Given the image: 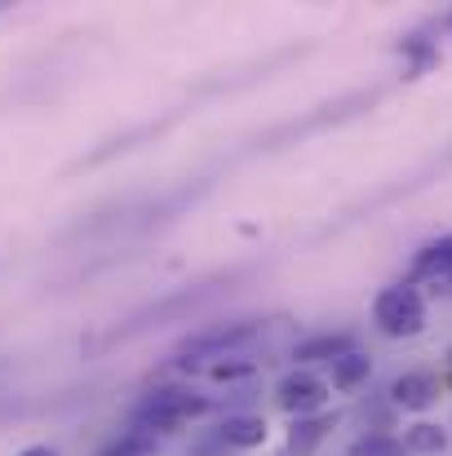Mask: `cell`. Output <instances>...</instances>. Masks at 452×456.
<instances>
[{
  "label": "cell",
  "mask_w": 452,
  "mask_h": 456,
  "mask_svg": "<svg viewBox=\"0 0 452 456\" xmlns=\"http://www.w3.org/2000/svg\"><path fill=\"white\" fill-rule=\"evenodd\" d=\"M213 403L204 399V395H195V390H151L143 395V403L134 408V426L129 430H143V435H173V430H182L186 421H195V417H204Z\"/></svg>",
  "instance_id": "cell-1"
},
{
  "label": "cell",
  "mask_w": 452,
  "mask_h": 456,
  "mask_svg": "<svg viewBox=\"0 0 452 456\" xmlns=\"http://www.w3.org/2000/svg\"><path fill=\"white\" fill-rule=\"evenodd\" d=\"M373 323L386 337H417L426 328V302H422V293L413 284L382 289L377 302H373Z\"/></svg>",
  "instance_id": "cell-2"
},
{
  "label": "cell",
  "mask_w": 452,
  "mask_h": 456,
  "mask_svg": "<svg viewBox=\"0 0 452 456\" xmlns=\"http://www.w3.org/2000/svg\"><path fill=\"white\" fill-rule=\"evenodd\" d=\"M328 395H333V386L324 381V377H315V372H289L280 386H275V403L289 412V417H319V408L328 403Z\"/></svg>",
  "instance_id": "cell-3"
},
{
  "label": "cell",
  "mask_w": 452,
  "mask_h": 456,
  "mask_svg": "<svg viewBox=\"0 0 452 456\" xmlns=\"http://www.w3.org/2000/svg\"><path fill=\"white\" fill-rule=\"evenodd\" d=\"M262 323L253 319H240V323H218V328H204V332H191L182 341V354H209V359H222L231 346H244L249 337H258Z\"/></svg>",
  "instance_id": "cell-4"
},
{
  "label": "cell",
  "mask_w": 452,
  "mask_h": 456,
  "mask_svg": "<svg viewBox=\"0 0 452 456\" xmlns=\"http://www.w3.org/2000/svg\"><path fill=\"white\" fill-rule=\"evenodd\" d=\"M390 399H395L404 412H431V408L440 403V381H435L431 372H404V377H395Z\"/></svg>",
  "instance_id": "cell-5"
},
{
  "label": "cell",
  "mask_w": 452,
  "mask_h": 456,
  "mask_svg": "<svg viewBox=\"0 0 452 456\" xmlns=\"http://www.w3.org/2000/svg\"><path fill=\"white\" fill-rule=\"evenodd\" d=\"M350 350H355V337H350V332H319V337L298 341L293 359H298V363H337V359L350 354Z\"/></svg>",
  "instance_id": "cell-6"
},
{
  "label": "cell",
  "mask_w": 452,
  "mask_h": 456,
  "mask_svg": "<svg viewBox=\"0 0 452 456\" xmlns=\"http://www.w3.org/2000/svg\"><path fill=\"white\" fill-rule=\"evenodd\" d=\"M337 426V412H319V417H298L293 430H289V444H284V456H310L319 448V439Z\"/></svg>",
  "instance_id": "cell-7"
},
{
  "label": "cell",
  "mask_w": 452,
  "mask_h": 456,
  "mask_svg": "<svg viewBox=\"0 0 452 456\" xmlns=\"http://www.w3.org/2000/svg\"><path fill=\"white\" fill-rule=\"evenodd\" d=\"M218 439L226 448H262L267 444V421L262 417H226Z\"/></svg>",
  "instance_id": "cell-8"
},
{
  "label": "cell",
  "mask_w": 452,
  "mask_h": 456,
  "mask_svg": "<svg viewBox=\"0 0 452 456\" xmlns=\"http://www.w3.org/2000/svg\"><path fill=\"white\" fill-rule=\"evenodd\" d=\"M444 275H452V235L426 244L413 262V280H444Z\"/></svg>",
  "instance_id": "cell-9"
},
{
  "label": "cell",
  "mask_w": 452,
  "mask_h": 456,
  "mask_svg": "<svg viewBox=\"0 0 452 456\" xmlns=\"http://www.w3.org/2000/svg\"><path fill=\"white\" fill-rule=\"evenodd\" d=\"M368 372H373V359L359 354V350H350V354H341V359L333 363V386H337V390H359V386L368 381Z\"/></svg>",
  "instance_id": "cell-10"
},
{
  "label": "cell",
  "mask_w": 452,
  "mask_h": 456,
  "mask_svg": "<svg viewBox=\"0 0 452 456\" xmlns=\"http://www.w3.org/2000/svg\"><path fill=\"white\" fill-rule=\"evenodd\" d=\"M448 448V435L435 426V421H417L404 430V452H422V456H435Z\"/></svg>",
  "instance_id": "cell-11"
},
{
  "label": "cell",
  "mask_w": 452,
  "mask_h": 456,
  "mask_svg": "<svg viewBox=\"0 0 452 456\" xmlns=\"http://www.w3.org/2000/svg\"><path fill=\"white\" fill-rule=\"evenodd\" d=\"M346 456H404V444L395 435H364V439L350 444Z\"/></svg>",
  "instance_id": "cell-12"
},
{
  "label": "cell",
  "mask_w": 452,
  "mask_h": 456,
  "mask_svg": "<svg viewBox=\"0 0 452 456\" xmlns=\"http://www.w3.org/2000/svg\"><path fill=\"white\" fill-rule=\"evenodd\" d=\"M151 435H143V430H129V435H120L116 444H107L98 456H147L151 452Z\"/></svg>",
  "instance_id": "cell-13"
},
{
  "label": "cell",
  "mask_w": 452,
  "mask_h": 456,
  "mask_svg": "<svg viewBox=\"0 0 452 456\" xmlns=\"http://www.w3.org/2000/svg\"><path fill=\"white\" fill-rule=\"evenodd\" d=\"M258 363L253 359H226V363H213L209 372H213V381H235V377H249Z\"/></svg>",
  "instance_id": "cell-14"
},
{
  "label": "cell",
  "mask_w": 452,
  "mask_h": 456,
  "mask_svg": "<svg viewBox=\"0 0 452 456\" xmlns=\"http://www.w3.org/2000/svg\"><path fill=\"white\" fill-rule=\"evenodd\" d=\"M18 456H58L53 448H45V444H36V448H27V452H18Z\"/></svg>",
  "instance_id": "cell-15"
},
{
  "label": "cell",
  "mask_w": 452,
  "mask_h": 456,
  "mask_svg": "<svg viewBox=\"0 0 452 456\" xmlns=\"http://www.w3.org/2000/svg\"><path fill=\"white\" fill-rule=\"evenodd\" d=\"M448 31H452V13H448Z\"/></svg>",
  "instance_id": "cell-16"
}]
</instances>
